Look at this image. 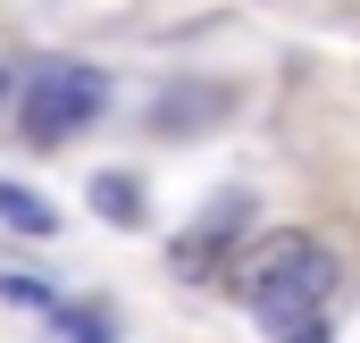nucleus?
I'll use <instances>...</instances> for the list:
<instances>
[{"label":"nucleus","mask_w":360,"mask_h":343,"mask_svg":"<svg viewBox=\"0 0 360 343\" xmlns=\"http://www.w3.org/2000/svg\"><path fill=\"white\" fill-rule=\"evenodd\" d=\"M235 276H243L252 318H260L276 343L327 327V302H335V252H327L319 235L276 226V235H260V243L243 252V268H235Z\"/></svg>","instance_id":"f257e3e1"},{"label":"nucleus","mask_w":360,"mask_h":343,"mask_svg":"<svg viewBox=\"0 0 360 343\" xmlns=\"http://www.w3.org/2000/svg\"><path fill=\"white\" fill-rule=\"evenodd\" d=\"M25 134L34 143H68V134H84L92 117L109 109V76L84 67V59H42L34 76H25Z\"/></svg>","instance_id":"f03ea898"},{"label":"nucleus","mask_w":360,"mask_h":343,"mask_svg":"<svg viewBox=\"0 0 360 343\" xmlns=\"http://www.w3.org/2000/svg\"><path fill=\"white\" fill-rule=\"evenodd\" d=\"M243 235H252V193H218V201H210V209L184 226L176 243H168V268H176L184 285H210L226 259H243V252H252Z\"/></svg>","instance_id":"7ed1b4c3"},{"label":"nucleus","mask_w":360,"mask_h":343,"mask_svg":"<svg viewBox=\"0 0 360 343\" xmlns=\"http://www.w3.org/2000/svg\"><path fill=\"white\" fill-rule=\"evenodd\" d=\"M226 109H235V92H226V84H184V92H168V101L151 109V126H160V134H201V126L226 117Z\"/></svg>","instance_id":"20e7f679"},{"label":"nucleus","mask_w":360,"mask_h":343,"mask_svg":"<svg viewBox=\"0 0 360 343\" xmlns=\"http://www.w3.org/2000/svg\"><path fill=\"white\" fill-rule=\"evenodd\" d=\"M92 209L109 218V226H143V184L126 168H109V176H92Z\"/></svg>","instance_id":"39448f33"},{"label":"nucleus","mask_w":360,"mask_h":343,"mask_svg":"<svg viewBox=\"0 0 360 343\" xmlns=\"http://www.w3.org/2000/svg\"><path fill=\"white\" fill-rule=\"evenodd\" d=\"M0 226H17V235H51V226H59V209H51V201H34L25 184H0Z\"/></svg>","instance_id":"423d86ee"},{"label":"nucleus","mask_w":360,"mask_h":343,"mask_svg":"<svg viewBox=\"0 0 360 343\" xmlns=\"http://www.w3.org/2000/svg\"><path fill=\"white\" fill-rule=\"evenodd\" d=\"M59 327L76 343H109V318H101V310H59Z\"/></svg>","instance_id":"0eeeda50"},{"label":"nucleus","mask_w":360,"mask_h":343,"mask_svg":"<svg viewBox=\"0 0 360 343\" xmlns=\"http://www.w3.org/2000/svg\"><path fill=\"white\" fill-rule=\"evenodd\" d=\"M8 92H17V76H8V59H0V109H8Z\"/></svg>","instance_id":"6e6552de"},{"label":"nucleus","mask_w":360,"mask_h":343,"mask_svg":"<svg viewBox=\"0 0 360 343\" xmlns=\"http://www.w3.org/2000/svg\"><path fill=\"white\" fill-rule=\"evenodd\" d=\"M285 343H327V327H310V335H285Z\"/></svg>","instance_id":"1a4fd4ad"}]
</instances>
